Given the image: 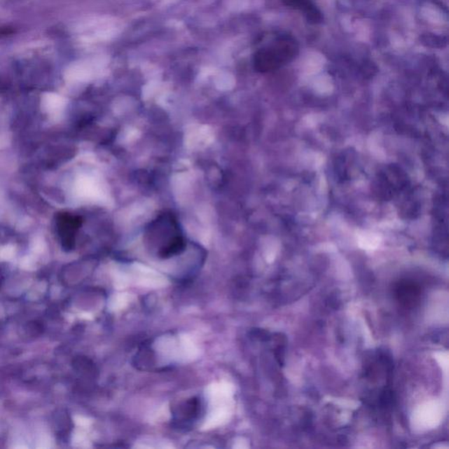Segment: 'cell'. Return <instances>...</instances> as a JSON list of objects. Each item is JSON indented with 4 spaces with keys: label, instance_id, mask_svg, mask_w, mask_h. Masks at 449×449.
Instances as JSON below:
<instances>
[{
    "label": "cell",
    "instance_id": "cell-1",
    "mask_svg": "<svg viewBox=\"0 0 449 449\" xmlns=\"http://www.w3.org/2000/svg\"><path fill=\"white\" fill-rule=\"evenodd\" d=\"M149 244L163 259H168L182 253L186 242L179 226L173 216L163 214L151 223L147 229Z\"/></svg>",
    "mask_w": 449,
    "mask_h": 449
},
{
    "label": "cell",
    "instance_id": "cell-2",
    "mask_svg": "<svg viewBox=\"0 0 449 449\" xmlns=\"http://www.w3.org/2000/svg\"><path fill=\"white\" fill-rule=\"evenodd\" d=\"M298 48L290 38H281L265 48L257 52L256 67L260 71H270L290 62L296 55Z\"/></svg>",
    "mask_w": 449,
    "mask_h": 449
},
{
    "label": "cell",
    "instance_id": "cell-3",
    "mask_svg": "<svg viewBox=\"0 0 449 449\" xmlns=\"http://www.w3.org/2000/svg\"><path fill=\"white\" fill-rule=\"evenodd\" d=\"M57 226L62 242L71 248L75 242L76 233L81 226L79 217L71 214H62L58 216Z\"/></svg>",
    "mask_w": 449,
    "mask_h": 449
},
{
    "label": "cell",
    "instance_id": "cell-4",
    "mask_svg": "<svg viewBox=\"0 0 449 449\" xmlns=\"http://www.w3.org/2000/svg\"><path fill=\"white\" fill-rule=\"evenodd\" d=\"M201 410V403L200 399H191L186 403H183L177 410L175 413L177 422L181 424L190 423L191 421L197 419Z\"/></svg>",
    "mask_w": 449,
    "mask_h": 449
},
{
    "label": "cell",
    "instance_id": "cell-5",
    "mask_svg": "<svg viewBox=\"0 0 449 449\" xmlns=\"http://www.w3.org/2000/svg\"><path fill=\"white\" fill-rule=\"evenodd\" d=\"M420 288L413 283H401L396 289V296L399 302L406 306H413L419 301Z\"/></svg>",
    "mask_w": 449,
    "mask_h": 449
},
{
    "label": "cell",
    "instance_id": "cell-6",
    "mask_svg": "<svg viewBox=\"0 0 449 449\" xmlns=\"http://www.w3.org/2000/svg\"><path fill=\"white\" fill-rule=\"evenodd\" d=\"M285 4L291 8L301 10L308 13V15L316 16L315 9L313 8L312 5L310 3V0H284Z\"/></svg>",
    "mask_w": 449,
    "mask_h": 449
}]
</instances>
